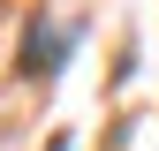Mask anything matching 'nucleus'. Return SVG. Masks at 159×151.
Wrapping results in <instances>:
<instances>
[{"mask_svg": "<svg viewBox=\"0 0 159 151\" xmlns=\"http://www.w3.org/2000/svg\"><path fill=\"white\" fill-rule=\"evenodd\" d=\"M68 38H76L68 23H46V30H30V61H23V68H30V76H53V68H61V53H68Z\"/></svg>", "mask_w": 159, "mask_h": 151, "instance_id": "obj_1", "label": "nucleus"}]
</instances>
